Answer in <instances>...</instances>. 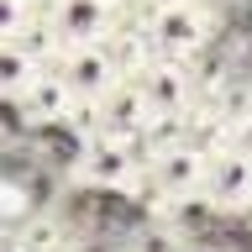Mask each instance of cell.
Returning a JSON list of instances; mask_svg holds the SVG:
<instances>
[{"instance_id": "obj_1", "label": "cell", "mask_w": 252, "mask_h": 252, "mask_svg": "<svg viewBox=\"0 0 252 252\" xmlns=\"http://www.w3.org/2000/svg\"><path fill=\"white\" fill-rule=\"evenodd\" d=\"M205 168H210V147L194 142V137L173 142V147H153L131 194H147V205H153L158 216H168L179 205L205 200Z\"/></svg>"}, {"instance_id": "obj_2", "label": "cell", "mask_w": 252, "mask_h": 252, "mask_svg": "<svg viewBox=\"0 0 252 252\" xmlns=\"http://www.w3.org/2000/svg\"><path fill=\"white\" fill-rule=\"evenodd\" d=\"M142 32L153 37L158 58L200 63V53L210 47V37L220 32V16L210 11V0H168V5H147L137 16Z\"/></svg>"}, {"instance_id": "obj_3", "label": "cell", "mask_w": 252, "mask_h": 252, "mask_svg": "<svg viewBox=\"0 0 252 252\" xmlns=\"http://www.w3.org/2000/svg\"><path fill=\"white\" fill-rule=\"evenodd\" d=\"M126 16L131 11L116 5V0H42V27L53 37V58L68 53V47L110 42L126 27Z\"/></svg>"}, {"instance_id": "obj_4", "label": "cell", "mask_w": 252, "mask_h": 252, "mask_svg": "<svg viewBox=\"0 0 252 252\" xmlns=\"http://www.w3.org/2000/svg\"><path fill=\"white\" fill-rule=\"evenodd\" d=\"M147 168V147L142 142H121V137H79V158H74V184L100 189V194H131Z\"/></svg>"}, {"instance_id": "obj_5", "label": "cell", "mask_w": 252, "mask_h": 252, "mask_svg": "<svg viewBox=\"0 0 252 252\" xmlns=\"http://www.w3.org/2000/svg\"><path fill=\"white\" fill-rule=\"evenodd\" d=\"M131 84L142 90L153 121H179V116H194L205 105L200 90V63H179V58H153L142 74H131Z\"/></svg>"}, {"instance_id": "obj_6", "label": "cell", "mask_w": 252, "mask_h": 252, "mask_svg": "<svg viewBox=\"0 0 252 252\" xmlns=\"http://www.w3.org/2000/svg\"><path fill=\"white\" fill-rule=\"evenodd\" d=\"M53 68L63 74V84L74 90L79 105H94V100H105L116 84H121V63H116V53H110V42H94V47H68V53H58L53 58Z\"/></svg>"}, {"instance_id": "obj_7", "label": "cell", "mask_w": 252, "mask_h": 252, "mask_svg": "<svg viewBox=\"0 0 252 252\" xmlns=\"http://www.w3.org/2000/svg\"><path fill=\"white\" fill-rule=\"evenodd\" d=\"M205 205L210 216H252V158L236 147H216L205 168Z\"/></svg>"}, {"instance_id": "obj_8", "label": "cell", "mask_w": 252, "mask_h": 252, "mask_svg": "<svg viewBox=\"0 0 252 252\" xmlns=\"http://www.w3.org/2000/svg\"><path fill=\"white\" fill-rule=\"evenodd\" d=\"M11 110L21 116L27 126H74V116H79V100H74V90L63 84V74L47 63L42 74L32 79L27 90L11 100Z\"/></svg>"}, {"instance_id": "obj_9", "label": "cell", "mask_w": 252, "mask_h": 252, "mask_svg": "<svg viewBox=\"0 0 252 252\" xmlns=\"http://www.w3.org/2000/svg\"><path fill=\"white\" fill-rule=\"evenodd\" d=\"M47 63H53V37H47L42 21H37L27 37H5V42H0V100L11 105Z\"/></svg>"}, {"instance_id": "obj_10", "label": "cell", "mask_w": 252, "mask_h": 252, "mask_svg": "<svg viewBox=\"0 0 252 252\" xmlns=\"http://www.w3.org/2000/svg\"><path fill=\"white\" fill-rule=\"evenodd\" d=\"M11 242H16V252H68V247H74L68 231L58 226V216H32Z\"/></svg>"}, {"instance_id": "obj_11", "label": "cell", "mask_w": 252, "mask_h": 252, "mask_svg": "<svg viewBox=\"0 0 252 252\" xmlns=\"http://www.w3.org/2000/svg\"><path fill=\"white\" fill-rule=\"evenodd\" d=\"M37 21H42V0H0V42L27 37Z\"/></svg>"}, {"instance_id": "obj_12", "label": "cell", "mask_w": 252, "mask_h": 252, "mask_svg": "<svg viewBox=\"0 0 252 252\" xmlns=\"http://www.w3.org/2000/svg\"><path fill=\"white\" fill-rule=\"evenodd\" d=\"M121 252H189V242L173 231V220H158V226H142Z\"/></svg>"}, {"instance_id": "obj_13", "label": "cell", "mask_w": 252, "mask_h": 252, "mask_svg": "<svg viewBox=\"0 0 252 252\" xmlns=\"http://www.w3.org/2000/svg\"><path fill=\"white\" fill-rule=\"evenodd\" d=\"M116 5H126V11H131V5H142V0H116Z\"/></svg>"}, {"instance_id": "obj_14", "label": "cell", "mask_w": 252, "mask_h": 252, "mask_svg": "<svg viewBox=\"0 0 252 252\" xmlns=\"http://www.w3.org/2000/svg\"><path fill=\"white\" fill-rule=\"evenodd\" d=\"M142 5H168V0H142Z\"/></svg>"}]
</instances>
